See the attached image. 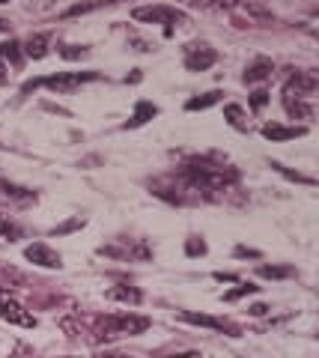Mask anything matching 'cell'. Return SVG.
<instances>
[{
  "mask_svg": "<svg viewBox=\"0 0 319 358\" xmlns=\"http://www.w3.org/2000/svg\"><path fill=\"white\" fill-rule=\"evenodd\" d=\"M215 60H218V51L206 45V42H194V45H185V69L188 72H206L209 66H215Z\"/></svg>",
  "mask_w": 319,
  "mask_h": 358,
  "instance_id": "obj_6",
  "label": "cell"
},
{
  "mask_svg": "<svg viewBox=\"0 0 319 358\" xmlns=\"http://www.w3.org/2000/svg\"><path fill=\"white\" fill-rule=\"evenodd\" d=\"M0 236H6L9 242H13V239H18L21 236V230L13 224V221H9L6 215H0Z\"/></svg>",
  "mask_w": 319,
  "mask_h": 358,
  "instance_id": "obj_26",
  "label": "cell"
},
{
  "mask_svg": "<svg viewBox=\"0 0 319 358\" xmlns=\"http://www.w3.org/2000/svg\"><path fill=\"white\" fill-rule=\"evenodd\" d=\"M104 296L114 299V302H125V304H141L143 302V293L134 290V287H125V283H120V287H111Z\"/></svg>",
  "mask_w": 319,
  "mask_h": 358,
  "instance_id": "obj_17",
  "label": "cell"
},
{
  "mask_svg": "<svg viewBox=\"0 0 319 358\" xmlns=\"http://www.w3.org/2000/svg\"><path fill=\"white\" fill-rule=\"evenodd\" d=\"M153 117H158V104H153V102H137L134 104V114L129 117V123H125L123 129H141V125H146Z\"/></svg>",
  "mask_w": 319,
  "mask_h": 358,
  "instance_id": "obj_13",
  "label": "cell"
},
{
  "mask_svg": "<svg viewBox=\"0 0 319 358\" xmlns=\"http://www.w3.org/2000/svg\"><path fill=\"white\" fill-rule=\"evenodd\" d=\"M179 176L188 182V192H224L239 179L233 167L209 159H188L179 167Z\"/></svg>",
  "mask_w": 319,
  "mask_h": 358,
  "instance_id": "obj_1",
  "label": "cell"
},
{
  "mask_svg": "<svg viewBox=\"0 0 319 358\" xmlns=\"http://www.w3.org/2000/svg\"><path fill=\"white\" fill-rule=\"evenodd\" d=\"M307 125H283V123H265L263 125V138L278 143V141H293V138H304Z\"/></svg>",
  "mask_w": 319,
  "mask_h": 358,
  "instance_id": "obj_10",
  "label": "cell"
},
{
  "mask_svg": "<svg viewBox=\"0 0 319 358\" xmlns=\"http://www.w3.org/2000/svg\"><path fill=\"white\" fill-rule=\"evenodd\" d=\"M224 120H227L236 132H248V120H244L242 104H227V108H224Z\"/></svg>",
  "mask_w": 319,
  "mask_h": 358,
  "instance_id": "obj_20",
  "label": "cell"
},
{
  "mask_svg": "<svg viewBox=\"0 0 319 358\" xmlns=\"http://www.w3.org/2000/svg\"><path fill=\"white\" fill-rule=\"evenodd\" d=\"M221 96H224L221 90H212V93H203V96H194V99L185 102V111H206V108H212V104H218Z\"/></svg>",
  "mask_w": 319,
  "mask_h": 358,
  "instance_id": "obj_19",
  "label": "cell"
},
{
  "mask_svg": "<svg viewBox=\"0 0 319 358\" xmlns=\"http://www.w3.org/2000/svg\"><path fill=\"white\" fill-rule=\"evenodd\" d=\"M102 0H95V3H78V6H72V9H66L63 13V18H75V15H84V13H90V9H95Z\"/></svg>",
  "mask_w": 319,
  "mask_h": 358,
  "instance_id": "obj_28",
  "label": "cell"
},
{
  "mask_svg": "<svg viewBox=\"0 0 319 358\" xmlns=\"http://www.w3.org/2000/svg\"><path fill=\"white\" fill-rule=\"evenodd\" d=\"M286 87L295 90V93H302V96L307 99V96H313V93H316L319 81H316L313 72H295V75H293L290 81H286Z\"/></svg>",
  "mask_w": 319,
  "mask_h": 358,
  "instance_id": "obj_14",
  "label": "cell"
},
{
  "mask_svg": "<svg viewBox=\"0 0 319 358\" xmlns=\"http://www.w3.org/2000/svg\"><path fill=\"white\" fill-rule=\"evenodd\" d=\"M239 287L236 290H230V293H224V302H236V299H242V296H254L260 287L257 283H251V281H236Z\"/></svg>",
  "mask_w": 319,
  "mask_h": 358,
  "instance_id": "obj_22",
  "label": "cell"
},
{
  "mask_svg": "<svg viewBox=\"0 0 319 358\" xmlns=\"http://www.w3.org/2000/svg\"><path fill=\"white\" fill-rule=\"evenodd\" d=\"M48 45H51V39L45 33H36L21 45V51H24V57H30V60H42V57H48Z\"/></svg>",
  "mask_w": 319,
  "mask_h": 358,
  "instance_id": "obj_16",
  "label": "cell"
},
{
  "mask_svg": "<svg viewBox=\"0 0 319 358\" xmlns=\"http://www.w3.org/2000/svg\"><path fill=\"white\" fill-rule=\"evenodd\" d=\"M0 3H13V0H0Z\"/></svg>",
  "mask_w": 319,
  "mask_h": 358,
  "instance_id": "obj_35",
  "label": "cell"
},
{
  "mask_svg": "<svg viewBox=\"0 0 319 358\" xmlns=\"http://www.w3.org/2000/svg\"><path fill=\"white\" fill-rule=\"evenodd\" d=\"M104 75L102 72H57V75H48V78H33L27 81L24 87H21V93H30L36 87H48L54 93H75L81 84H90V81H102Z\"/></svg>",
  "mask_w": 319,
  "mask_h": 358,
  "instance_id": "obj_3",
  "label": "cell"
},
{
  "mask_svg": "<svg viewBox=\"0 0 319 358\" xmlns=\"http://www.w3.org/2000/svg\"><path fill=\"white\" fill-rule=\"evenodd\" d=\"M81 227H84V218H72V221H66V224L51 230V236H63V233H72V230H81Z\"/></svg>",
  "mask_w": 319,
  "mask_h": 358,
  "instance_id": "obj_27",
  "label": "cell"
},
{
  "mask_svg": "<svg viewBox=\"0 0 319 358\" xmlns=\"http://www.w3.org/2000/svg\"><path fill=\"white\" fill-rule=\"evenodd\" d=\"M9 75H13V72H9V63L0 57V87H3V84L9 81Z\"/></svg>",
  "mask_w": 319,
  "mask_h": 358,
  "instance_id": "obj_30",
  "label": "cell"
},
{
  "mask_svg": "<svg viewBox=\"0 0 319 358\" xmlns=\"http://www.w3.org/2000/svg\"><path fill=\"white\" fill-rule=\"evenodd\" d=\"M0 197L13 200V203H21V206L36 203V192H30V188H21V185H15V182H9V179H0Z\"/></svg>",
  "mask_w": 319,
  "mask_h": 358,
  "instance_id": "obj_12",
  "label": "cell"
},
{
  "mask_svg": "<svg viewBox=\"0 0 319 358\" xmlns=\"http://www.w3.org/2000/svg\"><path fill=\"white\" fill-rule=\"evenodd\" d=\"M185 254H188V257H203V254H206V242L197 239V236H191V239L185 242Z\"/></svg>",
  "mask_w": 319,
  "mask_h": 358,
  "instance_id": "obj_25",
  "label": "cell"
},
{
  "mask_svg": "<svg viewBox=\"0 0 319 358\" xmlns=\"http://www.w3.org/2000/svg\"><path fill=\"white\" fill-rule=\"evenodd\" d=\"M272 167H274V171H278L281 176L293 179V182H302V185H316V179H313V176H304V173H299V171H290V167H283L281 162H272Z\"/></svg>",
  "mask_w": 319,
  "mask_h": 358,
  "instance_id": "obj_21",
  "label": "cell"
},
{
  "mask_svg": "<svg viewBox=\"0 0 319 358\" xmlns=\"http://www.w3.org/2000/svg\"><path fill=\"white\" fill-rule=\"evenodd\" d=\"M24 257L33 263V266H42V269H60L63 266V257L57 254V251H51L45 242H33V245H27Z\"/></svg>",
  "mask_w": 319,
  "mask_h": 358,
  "instance_id": "obj_7",
  "label": "cell"
},
{
  "mask_svg": "<svg viewBox=\"0 0 319 358\" xmlns=\"http://www.w3.org/2000/svg\"><path fill=\"white\" fill-rule=\"evenodd\" d=\"M215 281H227V283H236V275H224V272H215Z\"/></svg>",
  "mask_w": 319,
  "mask_h": 358,
  "instance_id": "obj_33",
  "label": "cell"
},
{
  "mask_svg": "<svg viewBox=\"0 0 319 358\" xmlns=\"http://www.w3.org/2000/svg\"><path fill=\"white\" fill-rule=\"evenodd\" d=\"M236 257H254V260H257V257H260V251H254V248H244V245H239V248H236Z\"/></svg>",
  "mask_w": 319,
  "mask_h": 358,
  "instance_id": "obj_31",
  "label": "cell"
},
{
  "mask_svg": "<svg viewBox=\"0 0 319 358\" xmlns=\"http://www.w3.org/2000/svg\"><path fill=\"white\" fill-rule=\"evenodd\" d=\"M265 102H269V93H265V90H257V93L251 96V108H254V111H263V108H265Z\"/></svg>",
  "mask_w": 319,
  "mask_h": 358,
  "instance_id": "obj_29",
  "label": "cell"
},
{
  "mask_svg": "<svg viewBox=\"0 0 319 358\" xmlns=\"http://www.w3.org/2000/svg\"><path fill=\"white\" fill-rule=\"evenodd\" d=\"M150 329L146 317H134V313H114V317H102L99 320V338H123V334H143Z\"/></svg>",
  "mask_w": 319,
  "mask_h": 358,
  "instance_id": "obj_5",
  "label": "cell"
},
{
  "mask_svg": "<svg viewBox=\"0 0 319 358\" xmlns=\"http://www.w3.org/2000/svg\"><path fill=\"white\" fill-rule=\"evenodd\" d=\"M272 72H274V66H272V60H265V57H260V60H254L248 69H244V75H242V81L244 84H257V81H265V78H272Z\"/></svg>",
  "mask_w": 319,
  "mask_h": 358,
  "instance_id": "obj_15",
  "label": "cell"
},
{
  "mask_svg": "<svg viewBox=\"0 0 319 358\" xmlns=\"http://www.w3.org/2000/svg\"><path fill=\"white\" fill-rule=\"evenodd\" d=\"M0 33H13V24L6 18H0Z\"/></svg>",
  "mask_w": 319,
  "mask_h": 358,
  "instance_id": "obj_34",
  "label": "cell"
},
{
  "mask_svg": "<svg viewBox=\"0 0 319 358\" xmlns=\"http://www.w3.org/2000/svg\"><path fill=\"white\" fill-rule=\"evenodd\" d=\"M57 54H60L63 60H81V57L90 54V48H87V45H60Z\"/></svg>",
  "mask_w": 319,
  "mask_h": 358,
  "instance_id": "obj_23",
  "label": "cell"
},
{
  "mask_svg": "<svg viewBox=\"0 0 319 358\" xmlns=\"http://www.w3.org/2000/svg\"><path fill=\"white\" fill-rule=\"evenodd\" d=\"M134 21H143V24H164V36L173 33V27L188 24V15L182 9L164 6V3H153V6H134L132 9Z\"/></svg>",
  "mask_w": 319,
  "mask_h": 358,
  "instance_id": "obj_4",
  "label": "cell"
},
{
  "mask_svg": "<svg viewBox=\"0 0 319 358\" xmlns=\"http://www.w3.org/2000/svg\"><path fill=\"white\" fill-rule=\"evenodd\" d=\"M182 320L191 325H203V329H215V332H227L233 338H239V325H233L227 320H218V317H206V313H194V311H182Z\"/></svg>",
  "mask_w": 319,
  "mask_h": 358,
  "instance_id": "obj_9",
  "label": "cell"
},
{
  "mask_svg": "<svg viewBox=\"0 0 319 358\" xmlns=\"http://www.w3.org/2000/svg\"><path fill=\"white\" fill-rule=\"evenodd\" d=\"M248 313H251V317H265L269 308H265V304H254V308H248Z\"/></svg>",
  "mask_w": 319,
  "mask_h": 358,
  "instance_id": "obj_32",
  "label": "cell"
},
{
  "mask_svg": "<svg viewBox=\"0 0 319 358\" xmlns=\"http://www.w3.org/2000/svg\"><path fill=\"white\" fill-rule=\"evenodd\" d=\"M260 275L263 278H293L295 269H290V266H260Z\"/></svg>",
  "mask_w": 319,
  "mask_h": 358,
  "instance_id": "obj_24",
  "label": "cell"
},
{
  "mask_svg": "<svg viewBox=\"0 0 319 358\" xmlns=\"http://www.w3.org/2000/svg\"><path fill=\"white\" fill-rule=\"evenodd\" d=\"M212 9L230 13L233 27H269L274 24V13L257 0H215Z\"/></svg>",
  "mask_w": 319,
  "mask_h": 358,
  "instance_id": "obj_2",
  "label": "cell"
},
{
  "mask_svg": "<svg viewBox=\"0 0 319 358\" xmlns=\"http://www.w3.org/2000/svg\"><path fill=\"white\" fill-rule=\"evenodd\" d=\"M283 111L290 114L293 120H311L313 117V108L304 102V96L290 90V87H283Z\"/></svg>",
  "mask_w": 319,
  "mask_h": 358,
  "instance_id": "obj_11",
  "label": "cell"
},
{
  "mask_svg": "<svg viewBox=\"0 0 319 358\" xmlns=\"http://www.w3.org/2000/svg\"><path fill=\"white\" fill-rule=\"evenodd\" d=\"M0 57H3L13 69L24 66V51H21V45H18L15 39H9V42H3V45H0Z\"/></svg>",
  "mask_w": 319,
  "mask_h": 358,
  "instance_id": "obj_18",
  "label": "cell"
},
{
  "mask_svg": "<svg viewBox=\"0 0 319 358\" xmlns=\"http://www.w3.org/2000/svg\"><path fill=\"white\" fill-rule=\"evenodd\" d=\"M0 320L15 322V325H24V329H36V317H33V313H27L21 304H15L9 296L0 299Z\"/></svg>",
  "mask_w": 319,
  "mask_h": 358,
  "instance_id": "obj_8",
  "label": "cell"
}]
</instances>
